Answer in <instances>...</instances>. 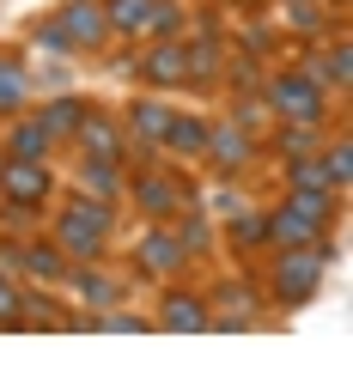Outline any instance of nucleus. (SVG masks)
<instances>
[{
	"label": "nucleus",
	"mask_w": 353,
	"mask_h": 365,
	"mask_svg": "<svg viewBox=\"0 0 353 365\" xmlns=\"http://www.w3.org/2000/svg\"><path fill=\"white\" fill-rule=\"evenodd\" d=\"M329 256H335V250H329L323 237H317L311 250H305V244L287 250V256L275 262V299H280V304H305V299L317 292V280H323V262H329Z\"/></svg>",
	"instance_id": "f257e3e1"
},
{
	"label": "nucleus",
	"mask_w": 353,
	"mask_h": 365,
	"mask_svg": "<svg viewBox=\"0 0 353 365\" xmlns=\"http://www.w3.org/2000/svg\"><path fill=\"white\" fill-rule=\"evenodd\" d=\"M110 237V207L104 201H73V207L61 213V256H98Z\"/></svg>",
	"instance_id": "f03ea898"
},
{
	"label": "nucleus",
	"mask_w": 353,
	"mask_h": 365,
	"mask_svg": "<svg viewBox=\"0 0 353 365\" xmlns=\"http://www.w3.org/2000/svg\"><path fill=\"white\" fill-rule=\"evenodd\" d=\"M268 104H275L287 122H311V128L329 116L323 86H317L311 73H275V79H268Z\"/></svg>",
	"instance_id": "7ed1b4c3"
},
{
	"label": "nucleus",
	"mask_w": 353,
	"mask_h": 365,
	"mask_svg": "<svg viewBox=\"0 0 353 365\" xmlns=\"http://www.w3.org/2000/svg\"><path fill=\"white\" fill-rule=\"evenodd\" d=\"M0 195H6L13 213H37L43 201H49V165H43V158H13L6 153V165H0Z\"/></svg>",
	"instance_id": "20e7f679"
},
{
	"label": "nucleus",
	"mask_w": 353,
	"mask_h": 365,
	"mask_svg": "<svg viewBox=\"0 0 353 365\" xmlns=\"http://www.w3.org/2000/svg\"><path fill=\"white\" fill-rule=\"evenodd\" d=\"M61 37H67V49H98V43L110 37V19H104V0H67L61 6Z\"/></svg>",
	"instance_id": "39448f33"
},
{
	"label": "nucleus",
	"mask_w": 353,
	"mask_h": 365,
	"mask_svg": "<svg viewBox=\"0 0 353 365\" xmlns=\"http://www.w3.org/2000/svg\"><path fill=\"white\" fill-rule=\"evenodd\" d=\"M73 134H79V146H86V158H104V165H122V158H128V146H122L116 122H110V116H98V110H86Z\"/></svg>",
	"instance_id": "423d86ee"
},
{
	"label": "nucleus",
	"mask_w": 353,
	"mask_h": 365,
	"mask_svg": "<svg viewBox=\"0 0 353 365\" xmlns=\"http://www.w3.org/2000/svg\"><path fill=\"white\" fill-rule=\"evenodd\" d=\"M104 19L122 37H140V31L158 25V0H104Z\"/></svg>",
	"instance_id": "0eeeda50"
},
{
	"label": "nucleus",
	"mask_w": 353,
	"mask_h": 365,
	"mask_svg": "<svg viewBox=\"0 0 353 365\" xmlns=\"http://www.w3.org/2000/svg\"><path fill=\"white\" fill-rule=\"evenodd\" d=\"M140 73L153 79V86H189V49H177V43H158V49L140 61Z\"/></svg>",
	"instance_id": "6e6552de"
},
{
	"label": "nucleus",
	"mask_w": 353,
	"mask_h": 365,
	"mask_svg": "<svg viewBox=\"0 0 353 365\" xmlns=\"http://www.w3.org/2000/svg\"><path fill=\"white\" fill-rule=\"evenodd\" d=\"M201 153L213 158V170L232 177V170L250 158V134H244V128H208V146H201Z\"/></svg>",
	"instance_id": "1a4fd4ad"
},
{
	"label": "nucleus",
	"mask_w": 353,
	"mask_h": 365,
	"mask_svg": "<svg viewBox=\"0 0 353 365\" xmlns=\"http://www.w3.org/2000/svg\"><path fill=\"white\" fill-rule=\"evenodd\" d=\"M134 195H140V207L158 213V220H165V213H177V207H189V189H183L177 177H140V189H134Z\"/></svg>",
	"instance_id": "9d476101"
},
{
	"label": "nucleus",
	"mask_w": 353,
	"mask_h": 365,
	"mask_svg": "<svg viewBox=\"0 0 353 365\" xmlns=\"http://www.w3.org/2000/svg\"><path fill=\"white\" fill-rule=\"evenodd\" d=\"M158 323H165L170 335H195V329H213V323H208V304L189 299V292H170L165 311H158Z\"/></svg>",
	"instance_id": "9b49d317"
},
{
	"label": "nucleus",
	"mask_w": 353,
	"mask_h": 365,
	"mask_svg": "<svg viewBox=\"0 0 353 365\" xmlns=\"http://www.w3.org/2000/svg\"><path fill=\"white\" fill-rule=\"evenodd\" d=\"M165 128H170V110L165 104H158V98H140V104H134L128 110V134H134V140H165Z\"/></svg>",
	"instance_id": "f8f14e48"
},
{
	"label": "nucleus",
	"mask_w": 353,
	"mask_h": 365,
	"mask_svg": "<svg viewBox=\"0 0 353 365\" xmlns=\"http://www.w3.org/2000/svg\"><path fill=\"white\" fill-rule=\"evenodd\" d=\"M268 237H275L280 250H299V244H317V220H305V213L280 207L275 220H268Z\"/></svg>",
	"instance_id": "ddd939ff"
},
{
	"label": "nucleus",
	"mask_w": 353,
	"mask_h": 365,
	"mask_svg": "<svg viewBox=\"0 0 353 365\" xmlns=\"http://www.w3.org/2000/svg\"><path fill=\"white\" fill-rule=\"evenodd\" d=\"M25 98H31L25 67H19L13 55H0V116H19V110H25Z\"/></svg>",
	"instance_id": "4468645a"
},
{
	"label": "nucleus",
	"mask_w": 353,
	"mask_h": 365,
	"mask_svg": "<svg viewBox=\"0 0 353 365\" xmlns=\"http://www.w3.org/2000/svg\"><path fill=\"white\" fill-rule=\"evenodd\" d=\"M311 79H317V86H347V79H353V49H347V43H335V49H323V55H311Z\"/></svg>",
	"instance_id": "2eb2a0df"
},
{
	"label": "nucleus",
	"mask_w": 353,
	"mask_h": 365,
	"mask_svg": "<svg viewBox=\"0 0 353 365\" xmlns=\"http://www.w3.org/2000/svg\"><path fill=\"white\" fill-rule=\"evenodd\" d=\"M183 256H189V250L177 244V237H170V232H153V237H146V244H140V262H146V268H153V274H170V268H177V262H183Z\"/></svg>",
	"instance_id": "dca6fc26"
},
{
	"label": "nucleus",
	"mask_w": 353,
	"mask_h": 365,
	"mask_svg": "<svg viewBox=\"0 0 353 365\" xmlns=\"http://www.w3.org/2000/svg\"><path fill=\"white\" fill-rule=\"evenodd\" d=\"M165 146H170V153H201V146H208V128H201L195 116H170Z\"/></svg>",
	"instance_id": "f3484780"
},
{
	"label": "nucleus",
	"mask_w": 353,
	"mask_h": 365,
	"mask_svg": "<svg viewBox=\"0 0 353 365\" xmlns=\"http://www.w3.org/2000/svg\"><path fill=\"white\" fill-rule=\"evenodd\" d=\"M287 207H292V213H305V220H317V225H323L329 213H335V189H292V195H287Z\"/></svg>",
	"instance_id": "a211bd4d"
},
{
	"label": "nucleus",
	"mask_w": 353,
	"mask_h": 365,
	"mask_svg": "<svg viewBox=\"0 0 353 365\" xmlns=\"http://www.w3.org/2000/svg\"><path fill=\"white\" fill-rule=\"evenodd\" d=\"M6 153L13 158H49V128H43V122H19Z\"/></svg>",
	"instance_id": "6ab92c4d"
},
{
	"label": "nucleus",
	"mask_w": 353,
	"mask_h": 365,
	"mask_svg": "<svg viewBox=\"0 0 353 365\" xmlns=\"http://www.w3.org/2000/svg\"><path fill=\"white\" fill-rule=\"evenodd\" d=\"M19 256H25V268L37 274V280H61V274H67L61 244H37V250H19Z\"/></svg>",
	"instance_id": "aec40b11"
},
{
	"label": "nucleus",
	"mask_w": 353,
	"mask_h": 365,
	"mask_svg": "<svg viewBox=\"0 0 353 365\" xmlns=\"http://www.w3.org/2000/svg\"><path fill=\"white\" fill-rule=\"evenodd\" d=\"M79 116H86V104H79V98H55V104L49 110H43V128H49V140H55V134H67V128H79Z\"/></svg>",
	"instance_id": "412c9836"
},
{
	"label": "nucleus",
	"mask_w": 353,
	"mask_h": 365,
	"mask_svg": "<svg viewBox=\"0 0 353 365\" xmlns=\"http://www.w3.org/2000/svg\"><path fill=\"white\" fill-rule=\"evenodd\" d=\"M220 304H232V311H225V317H208V323H220V329H250V304H256V299H250V287H225Z\"/></svg>",
	"instance_id": "4be33fe9"
},
{
	"label": "nucleus",
	"mask_w": 353,
	"mask_h": 365,
	"mask_svg": "<svg viewBox=\"0 0 353 365\" xmlns=\"http://www.w3.org/2000/svg\"><path fill=\"white\" fill-rule=\"evenodd\" d=\"M73 287L86 292L92 304H116V280H104V274H92V268H79V274H73Z\"/></svg>",
	"instance_id": "5701e85b"
},
{
	"label": "nucleus",
	"mask_w": 353,
	"mask_h": 365,
	"mask_svg": "<svg viewBox=\"0 0 353 365\" xmlns=\"http://www.w3.org/2000/svg\"><path fill=\"white\" fill-rule=\"evenodd\" d=\"M79 177H86V189H92L98 201H110V189H116V165H104V158H86V170H79Z\"/></svg>",
	"instance_id": "b1692460"
},
{
	"label": "nucleus",
	"mask_w": 353,
	"mask_h": 365,
	"mask_svg": "<svg viewBox=\"0 0 353 365\" xmlns=\"http://www.w3.org/2000/svg\"><path fill=\"white\" fill-rule=\"evenodd\" d=\"M323 170H329V182H335V189H347V177H353V146L341 140L335 153H323Z\"/></svg>",
	"instance_id": "393cba45"
},
{
	"label": "nucleus",
	"mask_w": 353,
	"mask_h": 365,
	"mask_svg": "<svg viewBox=\"0 0 353 365\" xmlns=\"http://www.w3.org/2000/svg\"><path fill=\"white\" fill-rule=\"evenodd\" d=\"M292 189H335V182H329V170H323V158H305V165L292 170Z\"/></svg>",
	"instance_id": "a878e982"
},
{
	"label": "nucleus",
	"mask_w": 353,
	"mask_h": 365,
	"mask_svg": "<svg viewBox=\"0 0 353 365\" xmlns=\"http://www.w3.org/2000/svg\"><path fill=\"white\" fill-rule=\"evenodd\" d=\"M280 153H292V158H305V153H311V122H292V128L280 134Z\"/></svg>",
	"instance_id": "bb28decb"
},
{
	"label": "nucleus",
	"mask_w": 353,
	"mask_h": 365,
	"mask_svg": "<svg viewBox=\"0 0 353 365\" xmlns=\"http://www.w3.org/2000/svg\"><path fill=\"white\" fill-rule=\"evenodd\" d=\"M287 19L299 31H323V6H317V0H299V6H287Z\"/></svg>",
	"instance_id": "cd10ccee"
},
{
	"label": "nucleus",
	"mask_w": 353,
	"mask_h": 365,
	"mask_svg": "<svg viewBox=\"0 0 353 365\" xmlns=\"http://www.w3.org/2000/svg\"><path fill=\"white\" fill-rule=\"evenodd\" d=\"M232 237H237V244H262V237H268V220H256V213H237Z\"/></svg>",
	"instance_id": "c85d7f7f"
},
{
	"label": "nucleus",
	"mask_w": 353,
	"mask_h": 365,
	"mask_svg": "<svg viewBox=\"0 0 353 365\" xmlns=\"http://www.w3.org/2000/svg\"><path fill=\"white\" fill-rule=\"evenodd\" d=\"M0 329H19V292L6 274H0Z\"/></svg>",
	"instance_id": "c756f323"
},
{
	"label": "nucleus",
	"mask_w": 353,
	"mask_h": 365,
	"mask_svg": "<svg viewBox=\"0 0 353 365\" xmlns=\"http://www.w3.org/2000/svg\"><path fill=\"white\" fill-rule=\"evenodd\" d=\"M98 329H116V335H134V329H140V317H128V311H116V317H104V323Z\"/></svg>",
	"instance_id": "7c9ffc66"
},
{
	"label": "nucleus",
	"mask_w": 353,
	"mask_h": 365,
	"mask_svg": "<svg viewBox=\"0 0 353 365\" xmlns=\"http://www.w3.org/2000/svg\"><path fill=\"white\" fill-rule=\"evenodd\" d=\"M37 43H49V49H67V37H61V25H37Z\"/></svg>",
	"instance_id": "2f4dec72"
}]
</instances>
